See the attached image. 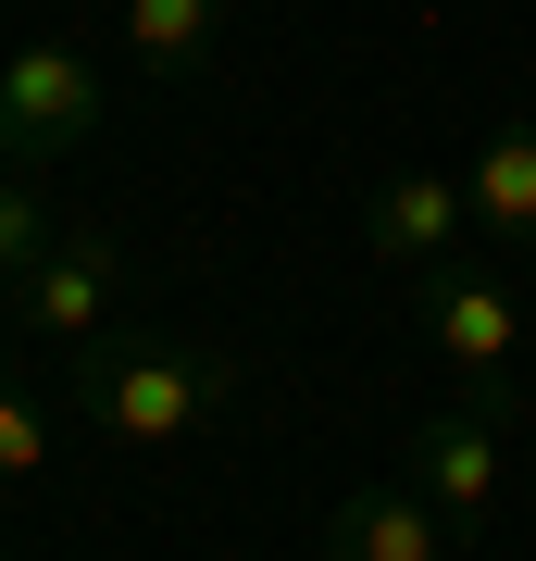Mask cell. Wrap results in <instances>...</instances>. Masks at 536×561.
<instances>
[{
	"mask_svg": "<svg viewBox=\"0 0 536 561\" xmlns=\"http://www.w3.org/2000/svg\"><path fill=\"white\" fill-rule=\"evenodd\" d=\"M62 400H76V424L113 437V449H175V437H199V424L238 400V362L199 350V337H125L113 324V337L76 350Z\"/></svg>",
	"mask_w": 536,
	"mask_h": 561,
	"instance_id": "6da1fadb",
	"label": "cell"
},
{
	"mask_svg": "<svg viewBox=\"0 0 536 561\" xmlns=\"http://www.w3.org/2000/svg\"><path fill=\"white\" fill-rule=\"evenodd\" d=\"M100 62L76 38H25L0 62V175H50V162H76L100 138Z\"/></svg>",
	"mask_w": 536,
	"mask_h": 561,
	"instance_id": "7a4b0ae2",
	"label": "cell"
},
{
	"mask_svg": "<svg viewBox=\"0 0 536 561\" xmlns=\"http://www.w3.org/2000/svg\"><path fill=\"white\" fill-rule=\"evenodd\" d=\"M412 312H424V337H437V362L461 375V400H487V412H512L524 400V300L487 275V262H449V275H424L412 287Z\"/></svg>",
	"mask_w": 536,
	"mask_h": 561,
	"instance_id": "3957f363",
	"label": "cell"
},
{
	"mask_svg": "<svg viewBox=\"0 0 536 561\" xmlns=\"http://www.w3.org/2000/svg\"><path fill=\"white\" fill-rule=\"evenodd\" d=\"M13 312L38 324L50 350L113 337V312H125V238H113V225H62V238H50V262L13 287Z\"/></svg>",
	"mask_w": 536,
	"mask_h": 561,
	"instance_id": "277c9868",
	"label": "cell"
},
{
	"mask_svg": "<svg viewBox=\"0 0 536 561\" xmlns=\"http://www.w3.org/2000/svg\"><path fill=\"white\" fill-rule=\"evenodd\" d=\"M461 238H475V187L461 175H387V187H362V250L387 262V275H449Z\"/></svg>",
	"mask_w": 536,
	"mask_h": 561,
	"instance_id": "5b68a950",
	"label": "cell"
},
{
	"mask_svg": "<svg viewBox=\"0 0 536 561\" xmlns=\"http://www.w3.org/2000/svg\"><path fill=\"white\" fill-rule=\"evenodd\" d=\"M399 474L437 486L449 524H487V500H499V412L487 400H437L412 424V449H399Z\"/></svg>",
	"mask_w": 536,
	"mask_h": 561,
	"instance_id": "8992f818",
	"label": "cell"
},
{
	"mask_svg": "<svg viewBox=\"0 0 536 561\" xmlns=\"http://www.w3.org/2000/svg\"><path fill=\"white\" fill-rule=\"evenodd\" d=\"M449 537H461V524L424 500L412 474H399V486H350V500H338L324 561H449Z\"/></svg>",
	"mask_w": 536,
	"mask_h": 561,
	"instance_id": "52a82bcc",
	"label": "cell"
},
{
	"mask_svg": "<svg viewBox=\"0 0 536 561\" xmlns=\"http://www.w3.org/2000/svg\"><path fill=\"white\" fill-rule=\"evenodd\" d=\"M461 187H475V238H499V250H536V113H499Z\"/></svg>",
	"mask_w": 536,
	"mask_h": 561,
	"instance_id": "ba28073f",
	"label": "cell"
},
{
	"mask_svg": "<svg viewBox=\"0 0 536 561\" xmlns=\"http://www.w3.org/2000/svg\"><path fill=\"white\" fill-rule=\"evenodd\" d=\"M113 38L138 76H199L225 38V0H113Z\"/></svg>",
	"mask_w": 536,
	"mask_h": 561,
	"instance_id": "9c48e42d",
	"label": "cell"
},
{
	"mask_svg": "<svg viewBox=\"0 0 536 561\" xmlns=\"http://www.w3.org/2000/svg\"><path fill=\"white\" fill-rule=\"evenodd\" d=\"M50 238H62L50 187H38V175H0V287H25V275H38Z\"/></svg>",
	"mask_w": 536,
	"mask_h": 561,
	"instance_id": "30bf717a",
	"label": "cell"
},
{
	"mask_svg": "<svg viewBox=\"0 0 536 561\" xmlns=\"http://www.w3.org/2000/svg\"><path fill=\"white\" fill-rule=\"evenodd\" d=\"M38 461H50V400L0 375V486H13V474H38Z\"/></svg>",
	"mask_w": 536,
	"mask_h": 561,
	"instance_id": "8fae6325",
	"label": "cell"
}]
</instances>
